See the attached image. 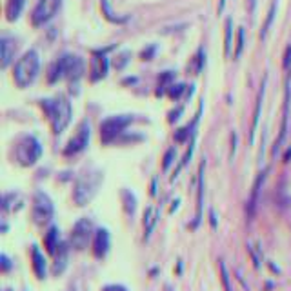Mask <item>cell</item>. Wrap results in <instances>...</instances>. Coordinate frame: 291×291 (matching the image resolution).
<instances>
[{"mask_svg": "<svg viewBox=\"0 0 291 291\" xmlns=\"http://www.w3.org/2000/svg\"><path fill=\"white\" fill-rule=\"evenodd\" d=\"M109 248H111L109 231L106 228H99L95 231V237H93V257L102 260V258L108 257Z\"/></svg>", "mask_w": 291, "mask_h": 291, "instance_id": "7c38bea8", "label": "cell"}, {"mask_svg": "<svg viewBox=\"0 0 291 291\" xmlns=\"http://www.w3.org/2000/svg\"><path fill=\"white\" fill-rule=\"evenodd\" d=\"M95 237V228H93V222L87 219V216H82L79 221L73 224V229H71L69 235V246L71 250L75 251H84L89 246L91 238Z\"/></svg>", "mask_w": 291, "mask_h": 291, "instance_id": "52a82bcc", "label": "cell"}, {"mask_svg": "<svg viewBox=\"0 0 291 291\" xmlns=\"http://www.w3.org/2000/svg\"><path fill=\"white\" fill-rule=\"evenodd\" d=\"M219 268H221V280H222V286H224V291H233L231 280H229L228 268H226L224 260H219Z\"/></svg>", "mask_w": 291, "mask_h": 291, "instance_id": "cb8c5ba5", "label": "cell"}, {"mask_svg": "<svg viewBox=\"0 0 291 291\" xmlns=\"http://www.w3.org/2000/svg\"><path fill=\"white\" fill-rule=\"evenodd\" d=\"M42 155V146L33 135H26L18 140L17 148H15V157H17V162L24 167L35 166L37 160Z\"/></svg>", "mask_w": 291, "mask_h": 291, "instance_id": "5b68a950", "label": "cell"}, {"mask_svg": "<svg viewBox=\"0 0 291 291\" xmlns=\"http://www.w3.org/2000/svg\"><path fill=\"white\" fill-rule=\"evenodd\" d=\"M60 229L57 226H50L47 231L44 233V248L50 255H55L58 250V246H60Z\"/></svg>", "mask_w": 291, "mask_h": 291, "instance_id": "e0dca14e", "label": "cell"}, {"mask_svg": "<svg viewBox=\"0 0 291 291\" xmlns=\"http://www.w3.org/2000/svg\"><path fill=\"white\" fill-rule=\"evenodd\" d=\"M131 122H133V116L131 115H115V116L106 118V120L100 124V137H102V142H104V144L113 142Z\"/></svg>", "mask_w": 291, "mask_h": 291, "instance_id": "ba28073f", "label": "cell"}, {"mask_svg": "<svg viewBox=\"0 0 291 291\" xmlns=\"http://www.w3.org/2000/svg\"><path fill=\"white\" fill-rule=\"evenodd\" d=\"M204 169H206V160L200 162L199 167V184H197V215L193 221L191 228H199L200 221H202V206H204Z\"/></svg>", "mask_w": 291, "mask_h": 291, "instance_id": "9a60e30c", "label": "cell"}, {"mask_svg": "<svg viewBox=\"0 0 291 291\" xmlns=\"http://www.w3.org/2000/svg\"><path fill=\"white\" fill-rule=\"evenodd\" d=\"M106 71H108V58L106 57H93L91 60V79L99 80L102 77H106Z\"/></svg>", "mask_w": 291, "mask_h": 291, "instance_id": "ffe728a7", "label": "cell"}, {"mask_svg": "<svg viewBox=\"0 0 291 291\" xmlns=\"http://www.w3.org/2000/svg\"><path fill=\"white\" fill-rule=\"evenodd\" d=\"M264 87H266V79L262 82L260 91H258V99H257V106H255V115H253V124H251V135H250V142L253 144L255 140V131H257L258 126V118H260V109H262V99H264Z\"/></svg>", "mask_w": 291, "mask_h": 291, "instance_id": "44dd1931", "label": "cell"}, {"mask_svg": "<svg viewBox=\"0 0 291 291\" xmlns=\"http://www.w3.org/2000/svg\"><path fill=\"white\" fill-rule=\"evenodd\" d=\"M158 221V211H155L153 208H146L144 211V240L151 237V233H153V228Z\"/></svg>", "mask_w": 291, "mask_h": 291, "instance_id": "d6986e66", "label": "cell"}, {"mask_svg": "<svg viewBox=\"0 0 291 291\" xmlns=\"http://www.w3.org/2000/svg\"><path fill=\"white\" fill-rule=\"evenodd\" d=\"M177 273H182V260H179V262H177Z\"/></svg>", "mask_w": 291, "mask_h": 291, "instance_id": "ab89813d", "label": "cell"}, {"mask_svg": "<svg viewBox=\"0 0 291 291\" xmlns=\"http://www.w3.org/2000/svg\"><path fill=\"white\" fill-rule=\"evenodd\" d=\"M242 50H244V29L238 28V40H237V50H235V58L240 57Z\"/></svg>", "mask_w": 291, "mask_h": 291, "instance_id": "83f0119b", "label": "cell"}, {"mask_svg": "<svg viewBox=\"0 0 291 291\" xmlns=\"http://www.w3.org/2000/svg\"><path fill=\"white\" fill-rule=\"evenodd\" d=\"M291 64V46H287L286 55H284V67H289Z\"/></svg>", "mask_w": 291, "mask_h": 291, "instance_id": "1f68e13d", "label": "cell"}, {"mask_svg": "<svg viewBox=\"0 0 291 291\" xmlns=\"http://www.w3.org/2000/svg\"><path fill=\"white\" fill-rule=\"evenodd\" d=\"M102 291H128V287L122 286V284H108V286L102 287Z\"/></svg>", "mask_w": 291, "mask_h": 291, "instance_id": "4dcf8cb0", "label": "cell"}, {"mask_svg": "<svg viewBox=\"0 0 291 291\" xmlns=\"http://www.w3.org/2000/svg\"><path fill=\"white\" fill-rule=\"evenodd\" d=\"M248 251H250L251 258H253V264H255V268H260V262H258V257H257V255H255V251H253V248H251V246H248Z\"/></svg>", "mask_w": 291, "mask_h": 291, "instance_id": "836d02e7", "label": "cell"}, {"mask_svg": "<svg viewBox=\"0 0 291 291\" xmlns=\"http://www.w3.org/2000/svg\"><path fill=\"white\" fill-rule=\"evenodd\" d=\"M179 204H180V200L177 199V200H175V202H173V206H171L169 213H175V211H177V209H179Z\"/></svg>", "mask_w": 291, "mask_h": 291, "instance_id": "74e56055", "label": "cell"}, {"mask_svg": "<svg viewBox=\"0 0 291 291\" xmlns=\"http://www.w3.org/2000/svg\"><path fill=\"white\" fill-rule=\"evenodd\" d=\"M122 202H124L126 213L133 216L135 211H137V199H135L133 193L128 191V189H124V191H122Z\"/></svg>", "mask_w": 291, "mask_h": 291, "instance_id": "603a6c76", "label": "cell"}, {"mask_svg": "<svg viewBox=\"0 0 291 291\" xmlns=\"http://www.w3.org/2000/svg\"><path fill=\"white\" fill-rule=\"evenodd\" d=\"M6 291H13V289H6Z\"/></svg>", "mask_w": 291, "mask_h": 291, "instance_id": "b9f144b4", "label": "cell"}, {"mask_svg": "<svg viewBox=\"0 0 291 291\" xmlns=\"http://www.w3.org/2000/svg\"><path fill=\"white\" fill-rule=\"evenodd\" d=\"M289 102H291V89H289V80L286 82V96H284V113H282V126H280V133L279 138L275 142L273 155H277V151L280 150V146L284 144V138L287 133V118H289Z\"/></svg>", "mask_w": 291, "mask_h": 291, "instance_id": "4fadbf2b", "label": "cell"}, {"mask_svg": "<svg viewBox=\"0 0 291 291\" xmlns=\"http://www.w3.org/2000/svg\"><path fill=\"white\" fill-rule=\"evenodd\" d=\"M173 160H175V150L171 148V150H167L166 151V155H164V164H162V169L164 171H167L171 167V164H173Z\"/></svg>", "mask_w": 291, "mask_h": 291, "instance_id": "4316f807", "label": "cell"}, {"mask_svg": "<svg viewBox=\"0 0 291 291\" xmlns=\"http://www.w3.org/2000/svg\"><path fill=\"white\" fill-rule=\"evenodd\" d=\"M182 91H184V86H177V89H171L169 95H171V96H179Z\"/></svg>", "mask_w": 291, "mask_h": 291, "instance_id": "d590c367", "label": "cell"}, {"mask_svg": "<svg viewBox=\"0 0 291 291\" xmlns=\"http://www.w3.org/2000/svg\"><path fill=\"white\" fill-rule=\"evenodd\" d=\"M55 216V206L50 195L44 191H35L33 195V208H31V219L37 226L51 224Z\"/></svg>", "mask_w": 291, "mask_h": 291, "instance_id": "8992f818", "label": "cell"}, {"mask_svg": "<svg viewBox=\"0 0 291 291\" xmlns=\"http://www.w3.org/2000/svg\"><path fill=\"white\" fill-rule=\"evenodd\" d=\"M275 9H277V2H275V4H273V6H271L270 13H268V20H266V24H264V29H262V33H260V37H262V38L266 37V33H268V29H270L271 22H273V17H275Z\"/></svg>", "mask_w": 291, "mask_h": 291, "instance_id": "d4e9b609", "label": "cell"}, {"mask_svg": "<svg viewBox=\"0 0 291 291\" xmlns=\"http://www.w3.org/2000/svg\"><path fill=\"white\" fill-rule=\"evenodd\" d=\"M87 144H89V122L82 120L79 126V129H77V135L67 142L66 150H64V155H66V157H71V155L82 153V151L87 148Z\"/></svg>", "mask_w": 291, "mask_h": 291, "instance_id": "30bf717a", "label": "cell"}, {"mask_svg": "<svg viewBox=\"0 0 291 291\" xmlns=\"http://www.w3.org/2000/svg\"><path fill=\"white\" fill-rule=\"evenodd\" d=\"M42 109L46 111L47 118L51 122L55 135H60L67 128L71 120V104L66 96H57V99L42 100Z\"/></svg>", "mask_w": 291, "mask_h": 291, "instance_id": "7a4b0ae2", "label": "cell"}, {"mask_svg": "<svg viewBox=\"0 0 291 291\" xmlns=\"http://www.w3.org/2000/svg\"><path fill=\"white\" fill-rule=\"evenodd\" d=\"M231 51V18L226 20V55Z\"/></svg>", "mask_w": 291, "mask_h": 291, "instance_id": "484cf974", "label": "cell"}, {"mask_svg": "<svg viewBox=\"0 0 291 291\" xmlns=\"http://www.w3.org/2000/svg\"><path fill=\"white\" fill-rule=\"evenodd\" d=\"M151 197H155L157 195V179H153V182H151Z\"/></svg>", "mask_w": 291, "mask_h": 291, "instance_id": "8d00e7d4", "label": "cell"}, {"mask_svg": "<svg viewBox=\"0 0 291 291\" xmlns=\"http://www.w3.org/2000/svg\"><path fill=\"white\" fill-rule=\"evenodd\" d=\"M235 150H237V133L231 135V153H229V158H233V155H235Z\"/></svg>", "mask_w": 291, "mask_h": 291, "instance_id": "d6a6232c", "label": "cell"}, {"mask_svg": "<svg viewBox=\"0 0 291 291\" xmlns=\"http://www.w3.org/2000/svg\"><path fill=\"white\" fill-rule=\"evenodd\" d=\"M2 271H4V273H8L9 270H11L13 268V264H11V260H9V257L6 253H2Z\"/></svg>", "mask_w": 291, "mask_h": 291, "instance_id": "f546056e", "label": "cell"}, {"mask_svg": "<svg viewBox=\"0 0 291 291\" xmlns=\"http://www.w3.org/2000/svg\"><path fill=\"white\" fill-rule=\"evenodd\" d=\"M60 6H62V0H38V4L35 6L33 13H31L33 26H42L51 20L60 9Z\"/></svg>", "mask_w": 291, "mask_h": 291, "instance_id": "9c48e42d", "label": "cell"}, {"mask_svg": "<svg viewBox=\"0 0 291 291\" xmlns=\"http://www.w3.org/2000/svg\"><path fill=\"white\" fill-rule=\"evenodd\" d=\"M26 0H9L8 2V8H6V13H8V18L9 20H17L20 17L22 9H24Z\"/></svg>", "mask_w": 291, "mask_h": 291, "instance_id": "7402d4cb", "label": "cell"}, {"mask_svg": "<svg viewBox=\"0 0 291 291\" xmlns=\"http://www.w3.org/2000/svg\"><path fill=\"white\" fill-rule=\"evenodd\" d=\"M84 71L82 58L75 55H62L50 69V82H57L58 79H79Z\"/></svg>", "mask_w": 291, "mask_h": 291, "instance_id": "277c9868", "label": "cell"}, {"mask_svg": "<svg viewBox=\"0 0 291 291\" xmlns=\"http://www.w3.org/2000/svg\"><path fill=\"white\" fill-rule=\"evenodd\" d=\"M289 160H291V148L286 151V155H284V162H289Z\"/></svg>", "mask_w": 291, "mask_h": 291, "instance_id": "f35d334b", "label": "cell"}, {"mask_svg": "<svg viewBox=\"0 0 291 291\" xmlns=\"http://www.w3.org/2000/svg\"><path fill=\"white\" fill-rule=\"evenodd\" d=\"M31 262H33V273L38 280H46L47 277V260L38 246H31Z\"/></svg>", "mask_w": 291, "mask_h": 291, "instance_id": "2e32d148", "label": "cell"}, {"mask_svg": "<svg viewBox=\"0 0 291 291\" xmlns=\"http://www.w3.org/2000/svg\"><path fill=\"white\" fill-rule=\"evenodd\" d=\"M102 182H104V173L100 169H86L82 175H79L73 186V200L77 206L84 208L91 202Z\"/></svg>", "mask_w": 291, "mask_h": 291, "instance_id": "6da1fadb", "label": "cell"}, {"mask_svg": "<svg viewBox=\"0 0 291 291\" xmlns=\"http://www.w3.org/2000/svg\"><path fill=\"white\" fill-rule=\"evenodd\" d=\"M209 224H211V228L213 229H216V226H219V222H216V215H215V211H209Z\"/></svg>", "mask_w": 291, "mask_h": 291, "instance_id": "e575fe53", "label": "cell"}, {"mask_svg": "<svg viewBox=\"0 0 291 291\" xmlns=\"http://www.w3.org/2000/svg\"><path fill=\"white\" fill-rule=\"evenodd\" d=\"M69 248L71 246L67 244V242H60V246H58L57 253H55L53 268H51V273H53L55 277H58V275H62L64 271H66L67 260H69Z\"/></svg>", "mask_w": 291, "mask_h": 291, "instance_id": "5bb4252c", "label": "cell"}, {"mask_svg": "<svg viewBox=\"0 0 291 291\" xmlns=\"http://www.w3.org/2000/svg\"><path fill=\"white\" fill-rule=\"evenodd\" d=\"M164 291H173V289H171L169 284H166V286H164Z\"/></svg>", "mask_w": 291, "mask_h": 291, "instance_id": "60d3db41", "label": "cell"}, {"mask_svg": "<svg viewBox=\"0 0 291 291\" xmlns=\"http://www.w3.org/2000/svg\"><path fill=\"white\" fill-rule=\"evenodd\" d=\"M40 69V57L35 50H29L18 58V62L15 64V82L18 87H28L29 84L33 82L38 75Z\"/></svg>", "mask_w": 291, "mask_h": 291, "instance_id": "3957f363", "label": "cell"}, {"mask_svg": "<svg viewBox=\"0 0 291 291\" xmlns=\"http://www.w3.org/2000/svg\"><path fill=\"white\" fill-rule=\"evenodd\" d=\"M187 135H189V128L179 129V131L175 133V140H177V142H184V140H186Z\"/></svg>", "mask_w": 291, "mask_h": 291, "instance_id": "f1b7e54d", "label": "cell"}, {"mask_svg": "<svg viewBox=\"0 0 291 291\" xmlns=\"http://www.w3.org/2000/svg\"><path fill=\"white\" fill-rule=\"evenodd\" d=\"M268 173H270V167H266L264 171L258 173V177L255 179L253 187H251V195L248 199V204H246V215H248V221H253L255 213H257V206H258V195H260L262 184L266 180Z\"/></svg>", "mask_w": 291, "mask_h": 291, "instance_id": "8fae6325", "label": "cell"}, {"mask_svg": "<svg viewBox=\"0 0 291 291\" xmlns=\"http://www.w3.org/2000/svg\"><path fill=\"white\" fill-rule=\"evenodd\" d=\"M15 51H17V44L11 37H2L0 38V53H2V67H8L11 60L15 58Z\"/></svg>", "mask_w": 291, "mask_h": 291, "instance_id": "ac0fdd59", "label": "cell"}]
</instances>
